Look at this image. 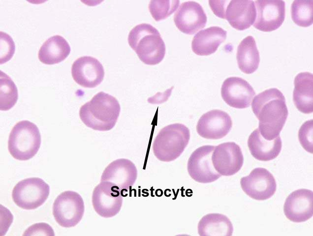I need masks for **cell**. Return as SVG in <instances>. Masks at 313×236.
<instances>
[{"label": "cell", "mask_w": 313, "mask_h": 236, "mask_svg": "<svg viewBox=\"0 0 313 236\" xmlns=\"http://www.w3.org/2000/svg\"><path fill=\"white\" fill-rule=\"evenodd\" d=\"M251 108L262 136L272 140L279 136L288 116L283 93L277 88L266 89L254 97Z\"/></svg>", "instance_id": "1"}, {"label": "cell", "mask_w": 313, "mask_h": 236, "mask_svg": "<svg viewBox=\"0 0 313 236\" xmlns=\"http://www.w3.org/2000/svg\"><path fill=\"white\" fill-rule=\"evenodd\" d=\"M120 111V105L115 97L100 91L81 106L79 117L87 127L94 130L106 131L115 126Z\"/></svg>", "instance_id": "2"}, {"label": "cell", "mask_w": 313, "mask_h": 236, "mask_svg": "<svg viewBox=\"0 0 313 236\" xmlns=\"http://www.w3.org/2000/svg\"><path fill=\"white\" fill-rule=\"evenodd\" d=\"M127 40L139 59L146 64H157L165 56V43L158 30L149 24L142 23L133 27Z\"/></svg>", "instance_id": "3"}, {"label": "cell", "mask_w": 313, "mask_h": 236, "mask_svg": "<svg viewBox=\"0 0 313 236\" xmlns=\"http://www.w3.org/2000/svg\"><path fill=\"white\" fill-rule=\"evenodd\" d=\"M189 139V130L185 125L178 123L168 125L160 130L154 140V154L160 161H173L183 153Z\"/></svg>", "instance_id": "4"}, {"label": "cell", "mask_w": 313, "mask_h": 236, "mask_svg": "<svg viewBox=\"0 0 313 236\" xmlns=\"http://www.w3.org/2000/svg\"><path fill=\"white\" fill-rule=\"evenodd\" d=\"M41 142L37 126L32 122L24 120L18 122L12 128L8 138V149L15 159L26 161L37 153Z\"/></svg>", "instance_id": "5"}, {"label": "cell", "mask_w": 313, "mask_h": 236, "mask_svg": "<svg viewBox=\"0 0 313 236\" xmlns=\"http://www.w3.org/2000/svg\"><path fill=\"white\" fill-rule=\"evenodd\" d=\"M50 193V186L42 179L28 178L19 181L12 192L13 202L24 209H34L43 205Z\"/></svg>", "instance_id": "6"}, {"label": "cell", "mask_w": 313, "mask_h": 236, "mask_svg": "<svg viewBox=\"0 0 313 236\" xmlns=\"http://www.w3.org/2000/svg\"><path fill=\"white\" fill-rule=\"evenodd\" d=\"M85 211L81 195L73 191L61 193L55 200L53 214L59 225L64 228L75 226L81 220Z\"/></svg>", "instance_id": "7"}, {"label": "cell", "mask_w": 313, "mask_h": 236, "mask_svg": "<svg viewBox=\"0 0 313 236\" xmlns=\"http://www.w3.org/2000/svg\"><path fill=\"white\" fill-rule=\"evenodd\" d=\"M215 147L211 145L201 146L190 155L187 164L188 174L195 181L203 183L214 182L220 175L215 169L212 155Z\"/></svg>", "instance_id": "8"}, {"label": "cell", "mask_w": 313, "mask_h": 236, "mask_svg": "<svg viewBox=\"0 0 313 236\" xmlns=\"http://www.w3.org/2000/svg\"><path fill=\"white\" fill-rule=\"evenodd\" d=\"M240 184L242 190L247 195L258 201L269 199L277 190L275 177L264 168L254 169L249 176L241 178Z\"/></svg>", "instance_id": "9"}, {"label": "cell", "mask_w": 313, "mask_h": 236, "mask_svg": "<svg viewBox=\"0 0 313 236\" xmlns=\"http://www.w3.org/2000/svg\"><path fill=\"white\" fill-rule=\"evenodd\" d=\"M92 200L94 210L104 218L112 217L117 214L123 204L122 192L108 181H101L95 187Z\"/></svg>", "instance_id": "10"}, {"label": "cell", "mask_w": 313, "mask_h": 236, "mask_svg": "<svg viewBox=\"0 0 313 236\" xmlns=\"http://www.w3.org/2000/svg\"><path fill=\"white\" fill-rule=\"evenodd\" d=\"M254 3L256 15L253 26L255 28L269 32L281 26L285 19L284 1L258 0H255Z\"/></svg>", "instance_id": "11"}, {"label": "cell", "mask_w": 313, "mask_h": 236, "mask_svg": "<svg viewBox=\"0 0 313 236\" xmlns=\"http://www.w3.org/2000/svg\"><path fill=\"white\" fill-rule=\"evenodd\" d=\"M212 161L215 170L221 175L230 176L241 169L244 157L240 146L234 142H226L215 147Z\"/></svg>", "instance_id": "12"}, {"label": "cell", "mask_w": 313, "mask_h": 236, "mask_svg": "<svg viewBox=\"0 0 313 236\" xmlns=\"http://www.w3.org/2000/svg\"><path fill=\"white\" fill-rule=\"evenodd\" d=\"M256 12L253 0H222L219 18L226 19L234 29L243 30L253 24Z\"/></svg>", "instance_id": "13"}, {"label": "cell", "mask_w": 313, "mask_h": 236, "mask_svg": "<svg viewBox=\"0 0 313 236\" xmlns=\"http://www.w3.org/2000/svg\"><path fill=\"white\" fill-rule=\"evenodd\" d=\"M71 75L76 83L88 88L98 86L104 77L101 63L95 58L84 56L77 59L71 66Z\"/></svg>", "instance_id": "14"}, {"label": "cell", "mask_w": 313, "mask_h": 236, "mask_svg": "<svg viewBox=\"0 0 313 236\" xmlns=\"http://www.w3.org/2000/svg\"><path fill=\"white\" fill-rule=\"evenodd\" d=\"M255 94L252 86L247 81L238 77L226 78L221 88L223 100L229 106L235 108L249 107Z\"/></svg>", "instance_id": "15"}, {"label": "cell", "mask_w": 313, "mask_h": 236, "mask_svg": "<svg viewBox=\"0 0 313 236\" xmlns=\"http://www.w3.org/2000/svg\"><path fill=\"white\" fill-rule=\"evenodd\" d=\"M207 21L202 6L195 1L182 3L174 16V22L182 32L193 34L205 27Z\"/></svg>", "instance_id": "16"}, {"label": "cell", "mask_w": 313, "mask_h": 236, "mask_svg": "<svg viewBox=\"0 0 313 236\" xmlns=\"http://www.w3.org/2000/svg\"><path fill=\"white\" fill-rule=\"evenodd\" d=\"M137 177L135 164L127 159L120 158L112 161L105 168L100 180L111 182L122 193L133 185Z\"/></svg>", "instance_id": "17"}, {"label": "cell", "mask_w": 313, "mask_h": 236, "mask_svg": "<svg viewBox=\"0 0 313 236\" xmlns=\"http://www.w3.org/2000/svg\"><path fill=\"white\" fill-rule=\"evenodd\" d=\"M232 121L230 116L220 110H213L204 114L196 125V131L202 137L207 139H219L230 131Z\"/></svg>", "instance_id": "18"}, {"label": "cell", "mask_w": 313, "mask_h": 236, "mask_svg": "<svg viewBox=\"0 0 313 236\" xmlns=\"http://www.w3.org/2000/svg\"><path fill=\"white\" fill-rule=\"evenodd\" d=\"M283 211L286 218L296 223L305 222L313 215V192L307 189L292 192L285 200Z\"/></svg>", "instance_id": "19"}, {"label": "cell", "mask_w": 313, "mask_h": 236, "mask_svg": "<svg viewBox=\"0 0 313 236\" xmlns=\"http://www.w3.org/2000/svg\"><path fill=\"white\" fill-rule=\"evenodd\" d=\"M227 36V31L219 26H212L199 31L191 42L192 51L198 56L214 53Z\"/></svg>", "instance_id": "20"}, {"label": "cell", "mask_w": 313, "mask_h": 236, "mask_svg": "<svg viewBox=\"0 0 313 236\" xmlns=\"http://www.w3.org/2000/svg\"><path fill=\"white\" fill-rule=\"evenodd\" d=\"M248 146L253 157L259 161H268L279 155L282 142L280 135L272 140L264 139L256 128L249 136Z\"/></svg>", "instance_id": "21"}, {"label": "cell", "mask_w": 313, "mask_h": 236, "mask_svg": "<svg viewBox=\"0 0 313 236\" xmlns=\"http://www.w3.org/2000/svg\"><path fill=\"white\" fill-rule=\"evenodd\" d=\"M293 101L297 109L304 114L313 112V75L301 72L294 79Z\"/></svg>", "instance_id": "22"}, {"label": "cell", "mask_w": 313, "mask_h": 236, "mask_svg": "<svg viewBox=\"0 0 313 236\" xmlns=\"http://www.w3.org/2000/svg\"><path fill=\"white\" fill-rule=\"evenodd\" d=\"M70 46L62 35L49 37L40 46L38 53L39 60L46 64L59 63L66 59L70 52Z\"/></svg>", "instance_id": "23"}, {"label": "cell", "mask_w": 313, "mask_h": 236, "mask_svg": "<svg viewBox=\"0 0 313 236\" xmlns=\"http://www.w3.org/2000/svg\"><path fill=\"white\" fill-rule=\"evenodd\" d=\"M198 233L201 236H231L233 226L230 219L220 213L204 215L198 224Z\"/></svg>", "instance_id": "24"}, {"label": "cell", "mask_w": 313, "mask_h": 236, "mask_svg": "<svg viewBox=\"0 0 313 236\" xmlns=\"http://www.w3.org/2000/svg\"><path fill=\"white\" fill-rule=\"evenodd\" d=\"M236 58L238 67L243 72L250 74L257 69L259 53L252 36H248L241 41L237 47Z\"/></svg>", "instance_id": "25"}, {"label": "cell", "mask_w": 313, "mask_h": 236, "mask_svg": "<svg viewBox=\"0 0 313 236\" xmlns=\"http://www.w3.org/2000/svg\"><path fill=\"white\" fill-rule=\"evenodd\" d=\"M0 104L1 111H7L16 103L18 98L17 88L11 78L0 70Z\"/></svg>", "instance_id": "26"}, {"label": "cell", "mask_w": 313, "mask_h": 236, "mask_svg": "<svg viewBox=\"0 0 313 236\" xmlns=\"http://www.w3.org/2000/svg\"><path fill=\"white\" fill-rule=\"evenodd\" d=\"M293 21L298 26L307 27L313 22V0H295L291 6Z\"/></svg>", "instance_id": "27"}, {"label": "cell", "mask_w": 313, "mask_h": 236, "mask_svg": "<svg viewBox=\"0 0 313 236\" xmlns=\"http://www.w3.org/2000/svg\"><path fill=\"white\" fill-rule=\"evenodd\" d=\"M180 0H151L149 10L153 18L158 21L172 14L177 9Z\"/></svg>", "instance_id": "28"}, {"label": "cell", "mask_w": 313, "mask_h": 236, "mask_svg": "<svg viewBox=\"0 0 313 236\" xmlns=\"http://www.w3.org/2000/svg\"><path fill=\"white\" fill-rule=\"evenodd\" d=\"M313 119L305 121L298 132V138L303 148L308 152L313 153Z\"/></svg>", "instance_id": "29"}, {"label": "cell", "mask_w": 313, "mask_h": 236, "mask_svg": "<svg viewBox=\"0 0 313 236\" xmlns=\"http://www.w3.org/2000/svg\"><path fill=\"white\" fill-rule=\"evenodd\" d=\"M0 63L9 60L13 56L15 50L14 42L10 36L0 31Z\"/></svg>", "instance_id": "30"}, {"label": "cell", "mask_w": 313, "mask_h": 236, "mask_svg": "<svg viewBox=\"0 0 313 236\" xmlns=\"http://www.w3.org/2000/svg\"><path fill=\"white\" fill-rule=\"evenodd\" d=\"M48 235L54 236V231L52 227L45 223L35 224L26 230L23 236Z\"/></svg>", "instance_id": "31"}]
</instances>
